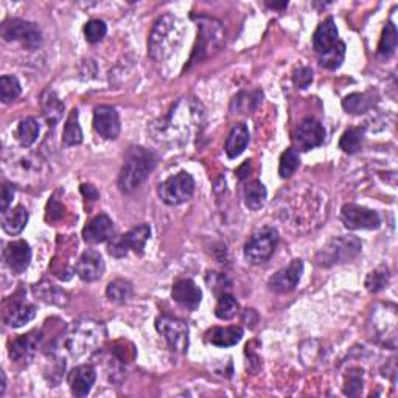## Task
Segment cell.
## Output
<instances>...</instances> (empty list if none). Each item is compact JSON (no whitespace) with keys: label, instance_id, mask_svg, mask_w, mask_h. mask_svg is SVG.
Returning a JSON list of instances; mask_svg holds the SVG:
<instances>
[{"label":"cell","instance_id":"6da1fadb","mask_svg":"<svg viewBox=\"0 0 398 398\" xmlns=\"http://www.w3.org/2000/svg\"><path fill=\"white\" fill-rule=\"evenodd\" d=\"M184 36L182 22L173 14L156 20V24L149 33L148 39V54L154 61H163L168 56L175 54L176 49L181 46Z\"/></svg>","mask_w":398,"mask_h":398},{"label":"cell","instance_id":"7a4b0ae2","mask_svg":"<svg viewBox=\"0 0 398 398\" xmlns=\"http://www.w3.org/2000/svg\"><path fill=\"white\" fill-rule=\"evenodd\" d=\"M157 165V156L147 148L134 147L126 153L118 176V187L123 193H132L144 184Z\"/></svg>","mask_w":398,"mask_h":398},{"label":"cell","instance_id":"3957f363","mask_svg":"<svg viewBox=\"0 0 398 398\" xmlns=\"http://www.w3.org/2000/svg\"><path fill=\"white\" fill-rule=\"evenodd\" d=\"M106 336V330L99 322L78 321L66 337V349L72 356H82L97 350Z\"/></svg>","mask_w":398,"mask_h":398},{"label":"cell","instance_id":"277c9868","mask_svg":"<svg viewBox=\"0 0 398 398\" xmlns=\"http://www.w3.org/2000/svg\"><path fill=\"white\" fill-rule=\"evenodd\" d=\"M361 249L363 244L356 237H335L318 252L316 261L322 268L342 265V263H349L353 259H356L361 254Z\"/></svg>","mask_w":398,"mask_h":398},{"label":"cell","instance_id":"5b68a950","mask_svg":"<svg viewBox=\"0 0 398 398\" xmlns=\"http://www.w3.org/2000/svg\"><path fill=\"white\" fill-rule=\"evenodd\" d=\"M277 243H279V232L274 228H263L255 232L244 244V259L251 265H261L271 259Z\"/></svg>","mask_w":398,"mask_h":398},{"label":"cell","instance_id":"8992f818","mask_svg":"<svg viewBox=\"0 0 398 398\" xmlns=\"http://www.w3.org/2000/svg\"><path fill=\"white\" fill-rule=\"evenodd\" d=\"M157 193L167 206H181L193 197L194 181L189 173L181 171L157 187Z\"/></svg>","mask_w":398,"mask_h":398},{"label":"cell","instance_id":"52a82bcc","mask_svg":"<svg viewBox=\"0 0 398 398\" xmlns=\"http://www.w3.org/2000/svg\"><path fill=\"white\" fill-rule=\"evenodd\" d=\"M2 37L5 41H19L28 50H36L42 44V33L33 22L22 19H10L4 22Z\"/></svg>","mask_w":398,"mask_h":398},{"label":"cell","instance_id":"ba28073f","mask_svg":"<svg viewBox=\"0 0 398 398\" xmlns=\"http://www.w3.org/2000/svg\"><path fill=\"white\" fill-rule=\"evenodd\" d=\"M224 39V33L218 22L213 19H202L199 24V33H198V41L197 46L193 49V55L190 63L197 64L202 59L207 58L213 50L221 46Z\"/></svg>","mask_w":398,"mask_h":398},{"label":"cell","instance_id":"9c48e42d","mask_svg":"<svg viewBox=\"0 0 398 398\" xmlns=\"http://www.w3.org/2000/svg\"><path fill=\"white\" fill-rule=\"evenodd\" d=\"M149 235H151V229H149L148 224H140V226L126 232L125 235L112 238V242L109 243L108 247V252L116 259L125 257L130 251L136 252L137 255H142L144 254Z\"/></svg>","mask_w":398,"mask_h":398},{"label":"cell","instance_id":"30bf717a","mask_svg":"<svg viewBox=\"0 0 398 398\" xmlns=\"http://www.w3.org/2000/svg\"><path fill=\"white\" fill-rule=\"evenodd\" d=\"M156 330L165 337L171 352L185 353L189 349V325L185 322L170 316H159L156 319Z\"/></svg>","mask_w":398,"mask_h":398},{"label":"cell","instance_id":"8fae6325","mask_svg":"<svg viewBox=\"0 0 398 398\" xmlns=\"http://www.w3.org/2000/svg\"><path fill=\"white\" fill-rule=\"evenodd\" d=\"M36 306L25 300L24 292L19 291L11 296L4 305V322L11 328H19L28 324L36 316Z\"/></svg>","mask_w":398,"mask_h":398},{"label":"cell","instance_id":"7c38bea8","mask_svg":"<svg viewBox=\"0 0 398 398\" xmlns=\"http://www.w3.org/2000/svg\"><path fill=\"white\" fill-rule=\"evenodd\" d=\"M341 220L344 226L350 230H373L381 224L380 215L375 210L356 204H345L341 210Z\"/></svg>","mask_w":398,"mask_h":398},{"label":"cell","instance_id":"4fadbf2b","mask_svg":"<svg viewBox=\"0 0 398 398\" xmlns=\"http://www.w3.org/2000/svg\"><path fill=\"white\" fill-rule=\"evenodd\" d=\"M325 130L316 118L308 117L302 120L294 132V144L300 151H310L324 144Z\"/></svg>","mask_w":398,"mask_h":398},{"label":"cell","instance_id":"5bb4252c","mask_svg":"<svg viewBox=\"0 0 398 398\" xmlns=\"http://www.w3.org/2000/svg\"><path fill=\"white\" fill-rule=\"evenodd\" d=\"M304 274V261L302 260H292L288 266H285L280 271H277L271 279H269L268 287L277 294H287L294 290Z\"/></svg>","mask_w":398,"mask_h":398},{"label":"cell","instance_id":"9a60e30c","mask_svg":"<svg viewBox=\"0 0 398 398\" xmlns=\"http://www.w3.org/2000/svg\"><path fill=\"white\" fill-rule=\"evenodd\" d=\"M4 260L13 274L25 273L30 266V261H32V249H30V244L24 242V240L8 243L5 246Z\"/></svg>","mask_w":398,"mask_h":398},{"label":"cell","instance_id":"2e32d148","mask_svg":"<svg viewBox=\"0 0 398 398\" xmlns=\"http://www.w3.org/2000/svg\"><path fill=\"white\" fill-rule=\"evenodd\" d=\"M94 130L103 139H117L120 134V118L117 111L106 104L95 108Z\"/></svg>","mask_w":398,"mask_h":398},{"label":"cell","instance_id":"e0dca14e","mask_svg":"<svg viewBox=\"0 0 398 398\" xmlns=\"http://www.w3.org/2000/svg\"><path fill=\"white\" fill-rule=\"evenodd\" d=\"M171 297L187 310L194 311L201 305L202 291L192 279H181L173 285Z\"/></svg>","mask_w":398,"mask_h":398},{"label":"cell","instance_id":"ac0fdd59","mask_svg":"<svg viewBox=\"0 0 398 398\" xmlns=\"http://www.w3.org/2000/svg\"><path fill=\"white\" fill-rule=\"evenodd\" d=\"M82 238L86 243L100 244L114 238V223L106 213H100L82 229Z\"/></svg>","mask_w":398,"mask_h":398},{"label":"cell","instance_id":"d6986e66","mask_svg":"<svg viewBox=\"0 0 398 398\" xmlns=\"http://www.w3.org/2000/svg\"><path fill=\"white\" fill-rule=\"evenodd\" d=\"M77 274L82 282H95L104 274V261L100 252L87 249L77 263Z\"/></svg>","mask_w":398,"mask_h":398},{"label":"cell","instance_id":"ffe728a7","mask_svg":"<svg viewBox=\"0 0 398 398\" xmlns=\"http://www.w3.org/2000/svg\"><path fill=\"white\" fill-rule=\"evenodd\" d=\"M39 340H41V335L37 332H32L28 335H22L16 337V340L10 344L11 361L18 363V364H28L35 356Z\"/></svg>","mask_w":398,"mask_h":398},{"label":"cell","instance_id":"44dd1931","mask_svg":"<svg viewBox=\"0 0 398 398\" xmlns=\"http://www.w3.org/2000/svg\"><path fill=\"white\" fill-rule=\"evenodd\" d=\"M97 372L91 364L77 366L69 375L70 390L75 397L82 398L91 394V390L95 385Z\"/></svg>","mask_w":398,"mask_h":398},{"label":"cell","instance_id":"7402d4cb","mask_svg":"<svg viewBox=\"0 0 398 398\" xmlns=\"http://www.w3.org/2000/svg\"><path fill=\"white\" fill-rule=\"evenodd\" d=\"M340 42V33H337V27L335 24L333 18L325 19L319 27L316 28V32L313 35V47L316 50V54L319 56L328 54L336 44Z\"/></svg>","mask_w":398,"mask_h":398},{"label":"cell","instance_id":"603a6c76","mask_svg":"<svg viewBox=\"0 0 398 398\" xmlns=\"http://www.w3.org/2000/svg\"><path fill=\"white\" fill-rule=\"evenodd\" d=\"M243 337V328L242 327H213L209 330L206 335V340L209 344L216 345V347H232V345L238 344Z\"/></svg>","mask_w":398,"mask_h":398},{"label":"cell","instance_id":"cb8c5ba5","mask_svg":"<svg viewBox=\"0 0 398 398\" xmlns=\"http://www.w3.org/2000/svg\"><path fill=\"white\" fill-rule=\"evenodd\" d=\"M249 130H247V126L244 123H238L234 128H232V131L229 132L228 140H226V154L230 157V159H235L240 154H242L247 144H249Z\"/></svg>","mask_w":398,"mask_h":398},{"label":"cell","instance_id":"d4e9b609","mask_svg":"<svg viewBox=\"0 0 398 398\" xmlns=\"http://www.w3.org/2000/svg\"><path fill=\"white\" fill-rule=\"evenodd\" d=\"M375 103H377V94L375 92H364V94H350L342 100V108L353 116L364 114L371 111Z\"/></svg>","mask_w":398,"mask_h":398},{"label":"cell","instance_id":"484cf974","mask_svg":"<svg viewBox=\"0 0 398 398\" xmlns=\"http://www.w3.org/2000/svg\"><path fill=\"white\" fill-rule=\"evenodd\" d=\"M28 223V212L24 206H18L4 213L2 229L8 235H18L25 229Z\"/></svg>","mask_w":398,"mask_h":398},{"label":"cell","instance_id":"4316f807","mask_svg":"<svg viewBox=\"0 0 398 398\" xmlns=\"http://www.w3.org/2000/svg\"><path fill=\"white\" fill-rule=\"evenodd\" d=\"M35 294L39 297L41 300L51 305H67L69 302V294L61 288H58L56 285H51L49 282H41L39 285H35L33 287Z\"/></svg>","mask_w":398,"mask_h":398},{"label":"cell","instance_id":"83f0119b","mask_svg":"<svg viewBox=\"0 0 398 398\" xmlns=\"http://www.w3.org/2000/svg\"><path fill=\"white\" fill-rule=\"evenodd\" d=\"M243 197H244V204L247 209L260 210L263 206H265L266 198H268L266 187L263 185L260 181H252L244 187Z\"/></svg>","mask_w":398,"mask_h":398},{"label":"cell","instance_id":"f1b7e54d","mask_svg":"<svg viewBox=\"0 0 398 398\" xmlns=\"http://www.w3.org/2000/svg\"><path fill=\"white\" fill-rule=\"evenodd\" d=\"M16 136L22 147H25V148L32 147L37 140V136H39V125H37V122L33 117H27L24 120H20Z\"/></svg>","mask_w":398,"mask_h":398},{"label":"cell","instance_id":"f546056e","mask_svg":"<svg viewBox=\"0 0 398 398\" xmlns=\"http://www.w3.org/2000/svg\"><path fill=\"white\" fill-rule=\"evenodd\" d=\"M364 132L366 128H350V130L342 134V137L340 140V148L347 154L358 153L363 147Z\"/></svg>","mask_w":398,"mask_h":398},{"label":"cell","instance_id":"4dcf8cb0","mask_svg":"<svg viewBox=\"0 0 398 398\" xmlns=\"http://www.w3.org/2000/svg\"><path fill=\"white\" fill-rule=\"evenodd\" d=\"M81 142H82V131H81V126L78 122V111L73 109L64 125L63 144L66 147H75V145H80Z\"/></svg>","mask_w":398,"mask_h":398},{"label":"cell","instance_id":"1f68e13d","mask_svg":"<svg viewBox=\"0 0 398 398\" xmlns=\"http://www.w3.org/2000/svg\"><path fill=\"white\" fill-rule=\"evenodd\" d=\"M106 296L114 304H126L132 296V285L128 280L117 279L108 285Z\"/></svg>","mask_w":398,"mask_h":398},{"label":"cell","instance_id":"d6a6232c","mask_svg":"<svg viewBox=\"0 0 398 398\" xmlns=\"http://www.w3.org/2000/svg\"><path fill=\"white\" fill-rule=\"evenodd\" d=\"M397 41H398V35L394 22H387L385 28H383V35L378 44V55L383 58L392 56L397 49Z\"/></svg>","mask_w":398,"mask_h":398},{"label":"cell","instance_id":"836d02e7","mask_svg":"<svg viewBox=\"0 0 398 398\" xmlns=\"http://www.w3.org/2000/svg\"><path fill=\"white\" fill-rule=\"evenodd\" d=\"M42 108H44V114H46V118L49 120V123H51V126H55V123L61 118V114L64 111V104L59 101V99L56 97L55 92L47 91L42 97Z\"/></svg>","mask_w":398,"mask_h":398},{"label":"cell","instance_id":"e575fe53","mask_svg":"<svg viewBox=\"0 0 398 398\" xmlns=\"http://www.w3.org/2000/svg\"><path fill=\"white\" fill-rule=\"evenodd\" d=\"M238 310H240V305L237 302V299L232 294H229V292H224V294L218 297V304L215 308V314L218 319L230 321L232 318L237 316Z\"/></svg>","mask_w":398,"mask_h":398},{"label":"cell","instance_id":"d590c367","mask_svg":"<svg viewBox=\"0 0 398 398\" xmlns=\"http://www.w3.org/2000/svg\"><path fill=\"white\" fill-rule=\"evenodd\" d=\"M300 165V157H299V151L296 148H288L280 156V163H279V175L282 179H288L292 175H294L296 170L299 168Z\"/></svg>","mask_w":398,"mask_h":398},{"label":"cell","instance_id":"8d00e7d4","mask_svg":"<svg viewBox=\"0 0 398 398\" xmlns=\"http://www.w3.org/2000/svg\"><path fill=\"white\" fill-rule=\"evenodd\" d=\"M20 92V82L14 75H4V77L0 78V99H2L4 103L16 100Z\"/></svg>","mask_w":398,"mask_h":398},{"label":"cell","instance_id":"74e56055","mask_svg":"<svg viewBox=\"0 0 398 398\" xmlns=\"http://www.w3.org/2000/svg\"><path fill=\"white\" fill-rule=\"evenodd\" d=\"M344 58H345V44L340 41L332 50L328 51V54L319 56V64L328 70H336L340 69L341 64L344 63Z\"/></svg>","mask_w":398,"mask_h":398},{"label":"cell","instance_id":"f35d334b","mask_svg":"<svg viewBox=\"0 0 398 398\" xmlns=\"http://www.w3.org/2000/svg\"><path fill=\"white\" fill-rule=\"evenodd\" d=\"M389 268L387 266H380L372 271L366 279V287L371 292H378L386 287L389 282Z\"/></svg>","mask_w":398,"mask_h":398},{"label":"cell","instance_id":"ab89813d","mask_svg":"<svg viewBox=\"0 0 398 398\" xmlns=\"http://www.w3.org/2000/svg\"><path fill=\"white\" fill-rule=\"evenodd\" d=\"M364 380H363V371L353 369L347 373L345 377V385H344V394L349 397H358L363 392Z\"/></svg>","mask_w":398,"mask_h":398},{"label":"cell","instance_id":"60d3db41","mask_svg":"<svg viewBox=\"0 0 398 398\" xmlns=\"http://www.w3.org/2000/svg\"><path fill=\"white\" fill-rule=\"evenodd\" d=\"M108 33V27L104 24L103 20L100 19H92L89 20L87 24L85 25V35H86V39L95 44V42H100L104 36Z\"/></svg>","mask_w":398,"mask_h":398},{"label":"cell","instance_id":"b9f144b4","mask_svg":"<svg viewBox=\"0 0 398 398\" xmlns=\"http://www.w3.org/2000/svg\"><path fill=\"white\" fill-rule=\"evenodd\" d=\"M292 81H294L297 89H306L313 82V70L310 67H299L292 75Z\"/></svg>","mask_w":398,"mask_h":398},{"label":"cell","instance_id":"7bdbcfd3","mask_svg":"<svg viewBox=\"0 0 398 398\" xmlns=\"http://www.w3.org/2000/svg\"><path fill=\"white\" fill-rule=\"evenodd\" d=\"M14 194H16V190H14V187L10 184H5L4 189H2V213L8 212V209L13 202Z\"/></svg>","mask_w":398,"mask_h":398},{"label":"cell","instance_id":"ee69618b","mask_svg":"<svg viewBox=\"0 0 398 398\" xmlns=\"http://www.w3.org/2000/svg\"><path fill=\"white\" fill-rule=\"evenodd\" d=\"M81 193H82V197L87 198V199H91V201L99 199V197H100L99 190H97L95 187L91 185V184H82L81 185Z\"/></svg>","mask_w":398,"mask_h":398},{"label":"cell","instance_id":"f6af8a7d","mask_svg":"<svg viewBox=\"0 0 398 398\" xmlns=\"http://www.w3.org/2000/svg\"><path fill=\"white\" fill-rule=\"evenodd\" d=\"M64 212V207L61 204H58V202L55 201H51L49 202V213H50V218L51 220H56V218H61Z\"/></svg>","mask_w":398,"mask_h":398},{"label":"cell","instance_id":"bcb514c9","mask_svg":"<svg viewBox=\"0 0 398 398\" xmlns=\"http://www.w3.org/2000/svg\"><path fill=\"white\" fill-rule=\"evenodd\" d=\"M269 8H275V10H283V8H287L288 6V2H282V4H277V2H274V4H271V2H268L266 4Z\"/></svg>","mask_w":398,"mask_h":398},{"label":"cell","instance_id":"7dc6e473","mask_svg":"<svg viewBox=\"0 0 398 398\" xmlns=\"http://www.w3.org/2000/svg\"><path fill=\"white\" fill-rule=\"evenodd\" d=\"M5 389H6V378H5V373L2 372V386H0V395L5 394Z\"/></svg>","mask_w":398,"mask_h":398}]
</instances>
